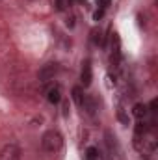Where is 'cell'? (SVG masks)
<instances>
[{
    "instance_id": "6",
    "label": "cell",
    "mask_w": 158,
    "mask_h": 160,
    "mask_svg": "<svg viewBox=\"0 0 158 160\" xmlns=\"http://www.w3.org/2000/svg\"><path fill=\"white\" fill-rule=\"evenodd\" d=\"M80 108H82L87 116H95V112H97V101H95L91 95H84Z\"/></svg>"
},
{
    "instance_id": "12",
    "label": "cell",
    "mask_w": 158,
    "mask_h": 160,
    "mask_svg": "<svg viewBox=\"0 0 158 160\" xmlns=\"http://www.w3.org/2000/svg\"><path fill=\"white\" fill-rule=\"evenodd\" d=\"M102 15H104V9H97V11L93 13V19H95V21H101Z\"/></svg>"
},
{
    "instance_id": "10",
    "label": "cell",
    "mask_w": 158,
    "mask_h": 160,
    "mask_svg": "<svg viewBox=\"0 0 158 160\" xmlns=\"http://www.w3.org/2000/svg\"><path fill=\"white\" fill-rule=\"evenodd\" d=\"M71 95H73V101L80 106V104H82V99H84V91H82V88H80V86H75L73 91H71Z\"/></svg>"
},
{
    "instance_id": "13",
    "label": "cell",
    "mask_w": 158,
    "mask_h": 160,
    "mask_svg": "<svg viewBox=\"0 0 158 160\" xmlns=\"http://www.w3.org/2000/svg\"><path fill=\"white\" fill-rule=\"evenodd\" d=\"M67 26H69V28H73V26H75V17H73V15L67 19Z\"/></svg>"
},
{
    "instance_id": "3",
    "label": "cell",
    "mask_w": 158,
    "mask_h": 160,
    "mask_svg": "<svg viewBox=\"0 0 158 160\" xmlns=\"http://www.w3.org/2000/svg\"><path fill=\"white\" fill-rule=\"evenodd\" d=\"M45 97L50 104H60L63 99V89L58 82H48L45 84Z\"/></svg>"
},
{
    "instance_id": "2",
    "label": "cell",
    "mask_w": 158,
    "mask_h": 160,
    "mask_svg": "<svg viewBox=\"0 0 158 160\" xmlns=\"http://www.w3.org/2000/svg\"><path fill=\"white\" fill-rule=\"evenodd\" d=\"M58 73H60V63H56V62H48V63H45V65L39 69L37 77H39L41 84H48V82H54V78H56Z\"/></svg>"
},
{
    "instance_id": "1",
    "label": "cell",
    "mask_w": 158,
    "mask_h": 160,
    "mask_svg": "<svg viewBox=\"0 0 158 160\" xmlns=\"http://www.w3.org/2000/svg\"><path fill=\"white\" fill-rule=\"evenodd\" d=\"M63 147V136L62 132H58L56 128H50L47 130L43 136H41V149L48 155H56L60 149Z\"/></svg>"
},
{
    "instance_id": "9",
    "label": "cell",
    "mask_w": 158,
    "mask_h": 160,
    "mask_svg": "<svg viewBox=\"0 0 158 160\" xmlns=\"http://www.w3.org/2000/svg\"><path fill=\"white\" fill-rule=\"evenodd\" d=\"M91 41L95 43V45H101V47H104V36H102V30H93L91 32Z\"/></svg>"
},
{
    "instance_id": "11",
    "label": "cell",
    "mask_w": 158,
    "mask_h": 160,
    "mask_svg": "<svg viewBox=\"0 0 158 160\" xmlns=\"http://www.w3.org/2000/svg\"><path fill=\"white\" fill-rule=\"evenodd\" d=\"M54 6H56L58 11H63L65 6H67V0H54Z\"/></svg>"
},
{
    "instance_id": "4",
    "label": "cell",
    "mask_w": 158,
    "mask_h": 160,
    "mask_svg": "<svg viewBox=\"0 0 158 160\" xmlns=\"http://www.w3.org/2000/svg\"><path fill=\"white\" fill-rule=\"evenodd\" d=\"M0 160H21V147L17 143H6L0 149Z\"/></svg>"
},
{
    "instance_id": "5",
    "label": "cell",
    "mask_w": 158,
    "mask_h": 160,
    "mask_svg": "<svg viewBox=\"0 0 158 160\" xmlns=\"http://www.w3.org/2000/svg\"><path fill=\"white\" fill-rule=\"evenodd\" d=\"M80 80H82L84 88H87V86L91 84V80H93V67H91V62H89V60H86V62L82 63V71H80Z\"/></svg>"
},
{
    "instance_id": "7",
    "label": "cell",
    "mask_w": 158,
    "mask_h": 160,
    "mask_svg": "<svg viewBox=\"0 0 158 160\" xmlns=\"http://www.w3.org/2000/svg\"><path fill=\"white\" fill-rule=\"evenodd\" d=\"M132 116L136 118V119H145L147 116H149V110H147V104H143V102H136L134 106H132Z\"/></svg>"
},
{
    "instance_id": "8",
    "label": "cell",
    "mask_w": 158,
    "mask_h": 160,
    "mask_svg": "<svg viewBox=\"0 0 158 160\" xmlns=\"http://www.w3.org/2000/svg\"><path fill=\"white\" fill-rule=\"evenodd\" d=\"M84 160H101V153L97 147H87L84 153Z\"/></svg>"
}]
</instances>
